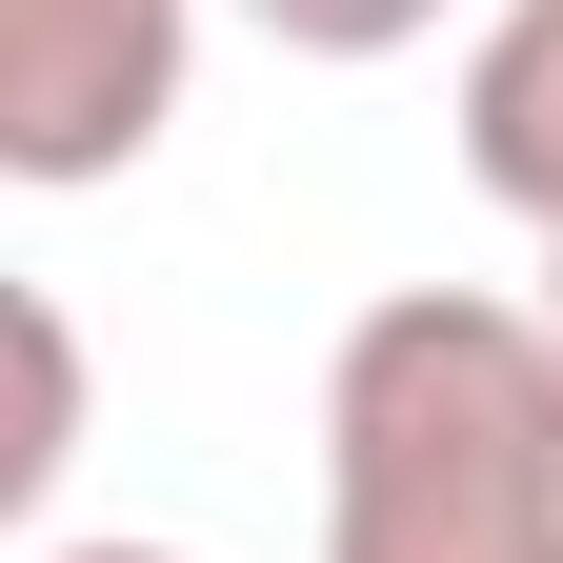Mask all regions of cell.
<instances>
[{
    "label": "cell",
    "mask_w": 563,
    "mask_h": 563,
    "mask_svg": "<svg viewBox=\"0 0 563 563\" xmlns=\"http://www.w3.org/2000/svg\"><path fill=\"white\" fill-rule=\"evenodd\" d=\"M322 563H563V383L483 282H402L322 363Z\"/></svg>",
    "instance_id": "6da1fadb"
},
{
    "label": "cell",
    "mask_w": 563,
    "mask_h": 563,
    "mask_svg": "<svg viewBox=\"0 0 563 563\" xmlns=\"http://www.w3.org/2000/svg\"><path fill=\"white\" fill-rule=\"evenodd\" d=\"M201 60V0H0V181L81 201L121 162H162Z\"/></svg>",
    "instance_id": "7a4b0ae2"
},
{
    "label": "cell",
    "mask_w": 563,
    "mask_h": 563,
    "mask_svg": "<svg viewBox=\"0 0 563 563\" xmlns=\"http://www.w3.org/2000/svg\"><path fill=\"white\" fill-rule=\"evenodd\" d=\"M463 181L563 262V0H504L463 41Z\"/></svg>",
    "instance_id": "3957f363"
},
{
    "label": "cell",
    "mask_w": 563,
    "mask_h": 563,
    "mask_svg": "<svg viewBox=\"0 0 563 563\" xmlns=\"http://www.w3.org/2000/svg\"><path fill=\"white\" fill-rule=\"evenodd\" d=\"M81 402H101L81 322H60L21 262H0V543H21V523L60 504V463H81Z\"/></svg>",
    "instance_id": "277c9868"
},
{
    "label": "cell",
    "mask_w": 563,
    "mask_h": 563,
    "mask_svg": "<svg viewBox=\"0 0 563 563\" xmlns=\"http://www.w3.org/2000/svg\"><path fill=\"white\" fill-rule=\"evenodd\" d=\"M242 21H262L282 60H402L422 21H443V0H242Z\"/></svg>",
    "instance_id": "5b68a950"
},
{
    "label": "cell",
    "mask_w": 563,
    "mask_h": 563,
    "mask_svg": "<svg viewBox=\"0 0 563 563\" xmlns=\"http://www.w3.org/2000/svg\"><path fill=\"white\" fill-rule=\"evenodd\" d=\"M41 563H181V543H41Z\"/></svg>",
    "instance_id": "8992f818"
},
{
    "label": "cell",
    "mask_w": 563,
    "mask_h": 563,
    "mask_svg": "<svg viewBox=\"0 0 563 563\" xmlns=\"http://www.w3.org/2000/svg\"><path fill=\"white\" fill-rule=\"evenodd\" d=\"M543 383H563V322H543Z\"/></svg>",
    "instance_id": "52a82bcc"
}]
</instances>
